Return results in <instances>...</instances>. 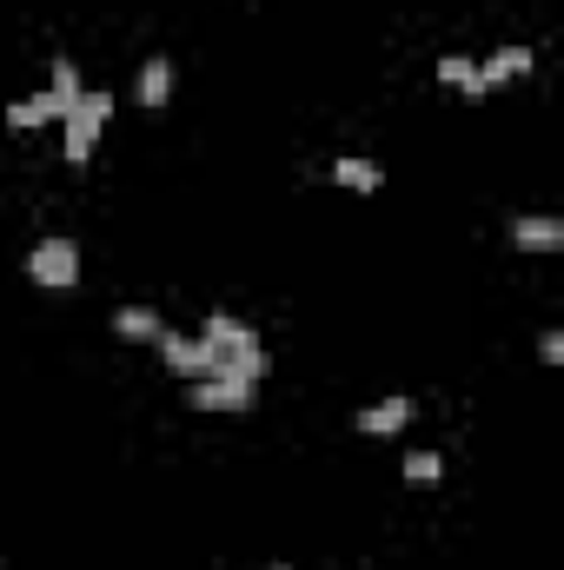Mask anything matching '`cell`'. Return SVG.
<instances>
[{
  "mask_svg": "<svg viewBox=\"0 0 564 570\" xmlns=\"http://www.w3.org/2000/svg\"><path fill=\"white\" fill-rule=\"evenodd\" d=\"M107 120H114V94L107 87H87L74 107H67V140H60V153H67V166H87L94 159V146H100V134H107Z\"/></svg>",
  "mask_w": 564,
  "mask_h": 570,
  "instance_id": "cell-1",
  "label": "cell"
},
{
  "mask_svg": "<svg viewBox=\"0 0 564 570\" xmlns=\"http://www.w3.org/2000/svg\"><path fill=\"white\" fill-rule=\"evenodd\" d=\"M27 279L40 285V292H74L80 285V239L74 233H47L27 253Z\"/></svg>",
  "mask_w": 564,
  "mask_h": 570,
  "instance_id": "cell-2",
  "label": "cell"
},
{
  "mask_svg": "<svg viewBox=\"0 0 564 570\" xmlns=\"http://www.w3.org/2000/svg\"><path fill=\"white\" fill-rule=\"evenodd\" d=\"M159 358H166V372H179V379H213L220 372V352L206 345V338H193V332H159Z\"/></svg>",
  "mask_w": 564,
  "mask_h": 570,
  "instance_id": "cell-3",
  "label": "cell"
},
{
  "mask_svg": "<svg viewBox=\"0 0 564 570\" xmlns=\"http://www.w3.org/2000/svg\"><path fill=\"white\" fill-rule=\"evenodd\" d=\"M186 405L193 412H253L260 385H246V379H186Z\"/></svg>",
  "mask_w": 564,
  "mask_h": 570,
  "instance_id": "cell-4",
  "label": "cell"
},
{
  "mask_svg": "<svg viewBox=\"0 0 564 570\" xmlns=\"http://www.w3.org/2000/svg\"><path fill=\"white\" fill-rule=\"evenodd\" d=\"M512 253H564V219L558 213H518L512 219Z\"/></svg>",
  "mask_w": 564,
  "mask_h": 570,
  "instance_id": "cell-5",
  "label": "cell"
},
{
  "mask_svg": "<svg viewBox=\"0 0 564 570\" xmlns=\"http://www.w3.org/2000/svg\"><path fill=\"white\" fill-rule=\"evenodd\" d=\"M412 419H419V399L392 392V399H379V405H366V412H359V431H366V438H399Z\"/></svg>",
  "mask_w": 564,
  "mask_h": 570,
  "instance_id": "cell-6",
  "label": "cell"
},
{
  "mask_svg": "<svg viewBox=\"0 0 564 570\" xmlns=\"http://www.w3.org/2000/svg\"><path fill=\"white\" fill-rule=\"evenodd\" d=\"M200 338H206V345H213L220 358H233V352H253V345H260V332H253L246 318H233V312H206Z\"/></svg>",
  "mask_w": 564,
  "mask_h": 570,
  "instance_id": "cell-7",
  "label": "cell"
},
{
  "mask_svg": "<svg viewBox=\"0 0 564 570\" xmlns=\"http://www.w3.org/2000/svg\"><path fill=\"white\" fill-rule=\"evenodd\" d=\"M54 120H67L60 94H33V100H13V107H7V127H13V134H40V127H54Z\"/></svg>",
  "mask_w": 564,
  "mask_h": 570,
  "instance_id": "cell-8",
  "label": "cell"
},
{
  "mask_svg": "<svg viewBox=\"0 0 564 570\" xmlns=\"http://www.w3.org/2000/svg\"><path fill=\"white\" fill-rule=\"evenodd\" d=\"M525 73H532V47H498L492 60H478L485 94H492V87H512V80H525Z\"/></svg>",
  "mask_w": 564,
  "mask_h": 570,
  "instance_id": "cell-9",
  "label": "cell"
},
{
  "mask_svg": "<svg viewBox=\"0 0 564 570\" xmlns=\"http://www.w3.org/2000/svg\"><path fill=\"white\" fill-rule=\"evenodd\" d=\"M134 100H140L146 114H159V107L173 100V60H166V53H153V60L140 67V80H134Z\"/></svg>",
  "mask_w": 564,
  "mask_h": 570,
  "instance_id": "cell-10",
  "label": "cell"
},
{
  "mask_svg": "<svg viewBox=\"0 0 564 570\" xmlns=\"http://www.w3.org/2000/svg\"><path fill=\"white\" fill-rule=\"evenodd\" d=\"M159 332H166V318L153 305H120L114 312V338H127V345H159Z\"/></svg>",
  "mask_w": 564,
  "mask_h": 570,
  "instance_id": "cell-11",
  "label": "cell"
},
{
  "mask_svg": "<svg viewBox=\"0 0 564 570\" xmlns=\"http://www.w3.org/2000/svg\"><path fill=\"white\" fill-rule=\"evenodd\" d=\"M438 80H445L451 94H465V100H485V80H478V60H471V53H445V60H438Z\"/></svg>",
  "mask_w": 564,
  "mask_h": 570,
  "instance_id": "cell-12",
  "label": "cell"
},
{
  "mask_svg": "<svg viewBox=\"0 0 564 570\" xmlns=\"http://www.w3.org/2000/svg\"><path fill=\"white\" fill-rule=\"evenodd\" d=\"M332 179H339L346 193H379V186H386L379 159H352V153H346V159H332Z\"/></svg>",
  "mask_w": 564,
  "mask_h": 570,
  "instance_id": "cell-13",
  "label": "cell"
},
{
  "mask_svg": "<svg viewBox=\"0 0 564 570\" xmlns=\"http://www.w3.org/2000/svg\"><path fill=\"white\" fill-rule=\"evenodd\" d=\"M406 478H412V484H438V478H445V458H438L431 444L406 451Z\"/></svg>",
  "mask_w": 564,
  "mask_h": 570,
  "instance_id": "cell-14",
  "label": "cell"
},
{
  "mask_svg": "<svg viewBox=\"0 0 564 570\" xmlns=\"http://www.w3.org/2000/svg\"><path fill=\"white\" fill-rule=\"evenodd\" d=\"M47 94H60V107H74V100H80V94H87V87H80V67H74V60H67V53H60V60H54V87H47Z\"/></svg>",
  "mask_w": 564,
  "mask_h": 570,
  "instance_id": "cell-15",
  "label": "cell"
},
{
  "mask_svg": "<svg viewBox=\"0 0 564 570\" xmlns=\"http://www.w3.org/2000/svg\"><path fill=\"white\" fill-rule=\"evenodd\" d=\"M538 358L545 365H564V332H538Z\"/></svg>",
  "mask_w": 564,
  "mask_h": 570,
  "instance_id": "cell-16",
  "label": "cell"
},
{
  "mask_svg": "<svg viewBox=\"0 0 564 570\" xmlns=\"http://www.w3.org/2000/svg\"><path fill=\"white\" fill-rule=\"evenodd\" d=\"M273 570H292V564H273Z\"/></svg>",
  "mask_w": 564,
  "mask_h": 570,
  "instance_id": "cell-17",
  "label": "cell"
}]
</instances>
